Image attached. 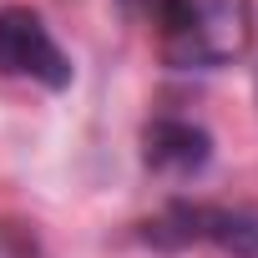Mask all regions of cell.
Masks as SVG:
<instances>
[{
  "label": "cell",
  "mask_w": 258,
  "mask_h": 258,
  "mask_svg": "<svg viewBox=\"0 0 258 258\" xmlns=\"http://www.w3.org/2000/svg\"><path fill=\"white\" fill-rule=\"evenodd\" d=\"M253 0H162L157 51L172 71H218L253 46Z\"/></svg>",
  "instance_id": "1"
},
{
  "label": "cell",
  "mask_w": 258,
  "mask_h": 258,
  "mask_svg": "<svg viewBox=\"0 0 258 258\" xmlns=\"http://www.w3.org/2000/svg\"><path fill=\"white\" fill-rule=\"evenodd\" d=\"M142 162H147V172H157L167 182H192L213 162V137L198 121L157 116V121L142 126Z\"/></svg>",
  "instance_id": "4"
},
{
  "label": "cell",
  "mask_w": 258,
  "mask_h": 258,
  "mask_svg": "<svg viewBox=\"0 0 258 258\" xmlns=\"http://www.w3.org/2000/svg\"><path fill=\"white\" fill-rule=\"evenodd\" d=\"M157 228H172L177 243H213L233 258H258V213L218 203H172Z\"/></svg>",
  "instance_id": "3"
},
{
  "label": "cell",
  "mask_w": 258,
  "mask_h": 258,
  "mask_svg": "<svg viewBox=\"0 0 258 258\" xmlns=\"http://www.w3.org/2000/svg\"><path fill=\"white\" fill-rule=\"evenodd\" d=\"M0 76L36 81L46 91L71 86V56L61 51V41L51 36L41 11H31V6H6L0 11Z\"/></svg>",
  "instance_id": "2"
},
{
  "label": "cell",
  "mask_w": 258,
  "mask_h": 258,
  "mask_svg": "<svg viewBox=\"0 0 258 258\" xmlns=\"http://www.w3.org/2000/svg\"><path fill=\"white\" fill-rule=\"evenodd\" d=\"M157 6H162V0H152V11H157Z\"/></svg>",
  "instance_id": "5"
}]
</instances>
